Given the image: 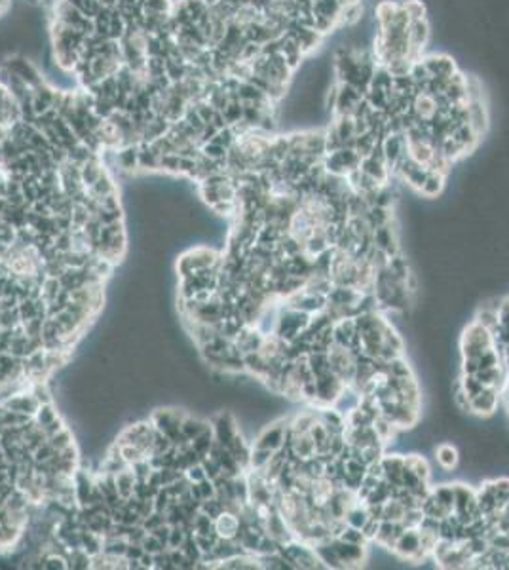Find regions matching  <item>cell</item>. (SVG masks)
I'll use <instances>...</instances> for the list:
<instances>
[{
  "instance_id": "cell-12",
  "label": "cell",
  "mask_w": 509,
  "mask_h": 570,
  "mask_svg": "<svg viewBox=\"0 0 509 570\" xmlns=\"http://www.w3.org/2000/svg\"><path fill=\"white\" fill-rule=\"evenodd\" d=\"M407 514V506L398 500L396 496H390L382 504V521H393V522H401L405 519Z\"/></svg>"
},
{
  "instance_id": "cell-10",
  "label": "cell",
  "mask_w": 509,
  "mask_h": 570,
  "mask_svg": "<svg viewBox=\"0 0 509 570\" xmlns=\"http://www.w3.org/2000/svg\"><path fill=\"white\" fill-rule=\"evenodd\" d=\"M435 458H437L439 466L443 467L445 472H451L460 462V451L451 443H441L435 449Z\"/></svg>"
},
{
  "instance_id": "cell-18",
  "label": "cell",
  "mask_w": 509,
  "mask_h": 570,
  "mask_svg": "<svg viewBox=\"0 0 509 570\" xmlns=\"http://www.w3.org/2000/svg\"><path fill=\"white\" fill-rule=\"evenodd\" d=\"M6 8H8V0H0V16L6 12Z\"/></svg>"
},
{
  "instance_id": "cell-15",
  "label": "cell",
  "mask_w": 509,
  "mask_h": 570,
  "mask_svg": "<svg viewBox=\"0 0 509 570\" xmlns=\"http://www.w3.org/2000/svg\"><path fill=\"white\" fill-rule=\"evenodd\" d=\"M401 2H403V8L407 10V14L411 17V21L426 17V6H424L422 0H401Z\"/></svg>"
},
{
  "instance_id": "cell-11",
  "label": "cell",
  "mask_w": 509,
  "mask_h": 570,
  "mask_svg": "<svg viewBox=\"0 0 509 570\" xmlns=\"http://www.w3.org/2000/svg\"><path fill=\"white\" fill-rule=\"evenodd\" d=\"M445 173H439V171H431L430 169L426 181H424V184H422L418 192H420L424 198H437L439 194L443 192V189H445Z\"/></svg>"
},
{
  "instance_id": "cell-17",
  "label": "cell",
  "mask_w": 509,
  "mask_h": 570,
  "mask_svg": "<svg viewBox=\"0 0 509 570\" xmlns=\"http://www.w3.org/2000/svg\"><path fill=\"white\" fill-rule=\"evenodd\" d=\"M143 8L152 12H162V14H171L173 0H143Z\"/></svg>"
},
{
  "instance_id": "cell-14",
  "label": "cell",
  "mask_w": 509,
  "mask_h": 570,
  "mask_svg": "<svg viewBox=\"0 0 509 570\" xmlns=\"http://www.w3.org/2000/svg\"><path fill=\"white\" fill-rule=\"evenodd\" d=\"M206 422H202L198 419H191V416H184L183 422H181V436H183L184 441H192L194 437H198L199 434H204L207 430Z\"/></svg>"
},
{
  "instance_id": "cell-8",
  "label": "cell",
  "mask_w": 509,
  "mask_h": 570,
  "mask_svg": "<svg viewBox=\"0 0 509 570\" xmlns=\"http://www.w3.org/2000/svg\"><path fill=\"white\" fill-rule=\"evenodd\" d=\"M422 61L426 65V69L430 72V76H437V78H451L456 69V63L453 61V57L443 56V54H431V56H424Z\"/></svg>"
},
{
  "instance_id": "cell-1",
  "label": "cell",
  "mask_w": 509,
  "mask_h": 570,
  "mask_svg": "<svg viewBox=\"0 0 509 570\" xmlns=\"http://www.w3.org/2000/svg\"><path fill=\"white\" fill-rule=\"evenodd\" d=\"M494 346H496V341H494L492 331L486 329L485 325H481L479 321H471L462 332L460 348L464 357H477Z\"/></svg>"
},
{
  "instance_id": "cell-5",
  "label": "cell",
  "mask_w": 509,
  "mask_h": 570,
  "mask_svg": "<svg viewBox=\"0 0 509 570\" xmlns=\"http://www.w3.org/2000/svg\"><path fill=\"white\" fill-rule=\"evenodd\" d=\"M498 399H500V392L494 388H485L481 394L470 399V412L471 414H477L483 419L492 416L496 409H498Z\"/></svg>"
},
{
  "instance_id": "cell-9",
  "label": "cell",
  "mask_w": 509,
  "mask_h": 570,
  "mask_svg": "<svg viewBox=\"0 0 509 570\" xmlns=\"http://www.w3.org/2000/svg\"><path fill=\"white\" fill-rule=\"evenodd\" d=\"M468 114H470V126L473 127V131L479 137H483L486 126H488V116H486V107L483 103V97L468 101Z\"/></svg>"
},
{
  "instance_id": "cell-19",
  "label": "cell",
  "mask_w": 509,
  "mask_h": 570,
  "mask_svg": "<svg viewBox=\"0 0 509 570\" xmlns=\"http://www.w3.org/2000/svg\"><path fill=\"white\" fill-rule=\"evenodd\" d=\"M501 352H503V356H506V359L509 361V342H508V344H503V346H501Z\"/></svg>"
},
{
  "instance_id": "cell-4",
  "label": "cell",
  "mask_w": 509,
  "mask_h": 570,
  "mask_svg": "<svg viewBox=\"0 0 509 570\" xmlns=\"http://www.w3.org/2000/svg\"><path fill=\"white\" fill-rule=\"evenodd\" d=\"M365 97L363 92H359L358 87L338 82V97H336V107H334V116H351L358 103Z\"/></svg>"
},
{
  "instance_id": "cell-7",
  "label": "cell",
  "mask_w": 509,
  "mask_h": 570,
  "mask_svg": "<svg viewBox=\"0 0 509 570\" xmlns=\"http://www.w3.org/2000/svg\"><path fill=\"white\" fill-rule=\"evenodd\" d=\"M213 527L219 538L234 540L238 536L239 527H241V517L232 509H223L221 514L213 519Z\"/></svg>"
},
{
  "instance_id": "cell-6",
  "label": "cell",
  "mask_w": 509,
  "mask_h": 570,
  "mask_svg": "<svg viewBox=\"0 0 509 570\" xmlns=\"http://www.w3.org/2000/svg\"><path fill=\"white\" fill-rule=\"evenodd\" d=\"M420 549V531H418V527H413V529H405V531L401 532V536L398 538L391 551L398 555V557H401V559L411 561Z\"/></svg>"
},
{
  "instance_id": "cell-2",
  "label": "cell",
  "mask_w": 509,
  "mask_h": 570,
  "mask_svg": "<svg viewBox=\"0 0 509 570\" xmlns=\"http://www.w3.org/2000/svg\"><path fill=\"white\" fill-rule=\"evenodd\" d=\"M287 426L289 422L287 420H279V422H274L272 426H266L257 436L254 439L253 447H259V449H268V451H279L283 445H285V434H287Z\"/></svg>"
},
{
  "instance_id": "cell-16",
  "label": "cell",
  "mask_w": 509,
  "mask_h": 570,
  "mask_svg": "<svg viewBox=\"0 0 509 570\" xmlns=\"http://www.w3.org/2000/svg\"><path fill=\"white\" fill-rule=\"evenodd\" d=\"M338 538L344 540V542H350V544H361V546H365L367 544V538L365 534H363V531H361V529H356V527H350V525L344 527V531L340 532Z\"/></svg>"
},
{
  "instance_id": "cell-3",
  "label": "cell",
  "mask_w": 509,
  "mask_h": 570,
  "mask_svg": "<svg viewBox=\"0 0 509 570\" xmlns=\"http://www.w3.org/2000/svg\"><path fill=\"white\" fill-rule=\"evenodd\" d=\"M4 67H6L10 72H14L16 76H19V78L23 80L25 84L31 87V89L39 87L40 84H44V78H42V74H40L39 69H36V67L29 61V59H25V57H21V56L10 57L8 61L4 63Z\"/></svg>"
},
{
  "instance_id": "cell-13",
  "label": "cell",
  "mask_w": 509,
  "mask_h": 570,
  "mask_svg": "<svg viewBox=\"0 0 509 570\" xmlns=\"http://www.w3.org/2000/svg\"><path fill=\"white\" fill-rule=\"evenodd\" d=\"M378 139L374 137L371 131H365V134L361 135H356V141H354V151L358 152L361 158H367V156H371L373 154V151L376 149V145H378Z\"/></svg>"
}]
</instances>
